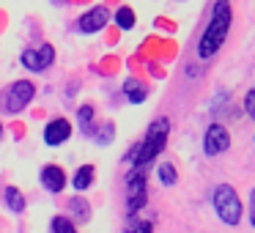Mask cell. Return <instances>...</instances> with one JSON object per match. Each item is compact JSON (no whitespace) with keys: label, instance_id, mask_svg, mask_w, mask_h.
<instances>
[{"label":"cell","instance_id":"6da1fadb","mask_svg":"<svg viewBox=\"0 0 255 233\" xmlns=\"http://www.w3.org/2000/svg\"><path fill=\"white\" fill-rule=\"evenodd\" d=\"M231 30V6L228 0H217L214 6V14H211L209 25H206L203 36L198 41V58L200 61H209L220 52V47L225 44V36Z\"/></svg>","mask_w":255,"mask_h":233},{"label":"cell","instance_id":"7a4b0ae2","mask_svg":"<svg viewBox=\"0 0 255 233\" xmlns=\"http://www.w3.org/2000/svg\"><path fill=\"white\" fill-rule=\"evenodd\" d=\"M167 132H170V121H167V118H156V121L148 126V132H145L143 143H137L132 151H129L127 159L132 162V167L145 170V167L162 154V148H165V143H167Z\"/></svg>","mask_w":255,"mask_h":233},{"label":"cell","instance_id":"3957f363","mask_svg":"<svg viewBox=\"0 0 255 233\" xmlns=\"http://www.w3.org/2000/svg\"><path fill=\"white\" fill-rule=\"evenodd\" d=\"M211 203H214V211H217V217H220V222H225L228 228H236L239 222H242L244 203L231 184H217L214 192H211Z\"/></svg>","mask_w":255,"mask_h":233},{"label":"cell","instance_id":"277c9868","mask_svg":"<svg viewBox=\"0 0 255 233\" xmlns=\"http://www.w3.org/2000/svg\"><path fill=\"white\" fill-rule=\"evenodd\" d=\"M36 96V85L33 80H17V83H11L6 91H3V96H0V107L6 113H19L25 110V107L33 102Z\"/></svg>","mask_w":255,"mask_h":233},{"label":"cell","instance_id":"5b68a950","mask_svg":"<svg viewBox=\"0 0 255 233\" xmlns=\"http://www.w3.org/2000/svg\"><path fill=\"white\" fill-rule=\"evenodd\" d=\"M231 148V134L222 123H211L203 134V154L206 156H220Z\"/></svg>","mask_w":255,"mask_h":233},{"label":"cell","instance_id":"8992f818","mask_svg":"<svg viewBox=\"0 0 255 233\" xmlns=\"http://www.w3.org/2000/svg\"><path fill=\"white\" fill-rule=\"evenodd\" d=\"M55 63V50L52 44H41L39 50H25L22 52V66L30 72H44Z\"/></svg>","mask_w":255,"mask_h":233},{"label":"cell","instance_id":"52a82bcc","mask_svg":"<svg viewBox=\"0 0 255 233\" xmlns=\"http://www.w3.org/2000/svg\"><path fill=\"white\" fill-rule=\"evenodd\" d=\"M107 19H110V11L105 6H94L85 14H80L77 28H80V33H96V30H102L107 25Z\"/></svg>","mask_w":255,"mask_h":233},{"label":"cell","instance_id":"ba28073f","mask_svg":"<svg viewBox=\"0 0 255 233\" xmlns=\"http://www.w3.org/2000/svg\"><path fill=\"white\" fill-rule=\"evenodd\" d=\"M69 137H72V123H69L66 118H52V121L44 126V143L50 145V148L63 145Z\"/></svg>","mask_w":255,"mask_h":233},{"label":"cell","instance_id":"9c48e42d","mask_svg":"<svg viewBox=\"0 0 255 233\" xmlns=\"http://www.w3.org/2000/svg\"><path fill=\"white\" fill-rule=\"evenodd\" d=\"M39 181L50 195H61L63 187H66V173H63L58 165H44L41 173H39Z\"/></svg>","mask_w":255,"mask_h":233},{"label":"cell","instance_id":"30bf717a","mask_svg":"<svg viewBox=\"0 0 255 233\" xmlns=\"http://www.w3.org/2000/svg\"><path fill=\"white\" fill-rule=\"evenodd\" d=\"M94 178H96V167L94 165H83V167H77V173H74L72 187L77 189V192H85V189H91Z\"/></svg>","mask_w":255,"mask_h":233},{"label":"cell","instance_id":"8fae6325","mask_svg":"<svg viewBox=\"0 0 255 233\" xmlns=\"http://www.w3.org/2000/svg\"><path fill=\"white\" fill-rule=\"evenodd\" d=\"M124 94H127V99L132 102V105H143L145 96H148V88H145L140 80H132V77H129L127 83H124Z\"/></svg>","mask_w":255,"mask_h":233},{"label":"cell","instance_id":"7c38bea8","mask_svg":"<svg viewBox=\"0 0 255 233\" xmlns=\"http://www.w3.org/2000/svg\"><path fill=\"white\" fill-rule=\"evenodd\" d=\"M140 192H145V170L132 167V170L127 173V198L140 195Z\"/></svg>","mask_w":255,"mask_h":233},{"label":"cell","instance_id":"4fadbf2b","mask_svg":"<svg viewBox=\"0 0 255 233\" xmlns=\"http://www.w3.org/2000/svg\"><path fill=\"white\" fill-rule=\"evenodd\" d=\"M3 200H6V206H8V211H11V214H22V211H25V195L19 192L17 187H6Z\"/></svg>","mask_w":255,"mask_h":233},{"label":"cell","instance_id":"5bb4252c","mask_svg":"<svg viewBox=\"0 0 255 233\" xmlns=\"http://www.w3.org/2000/svg\"><path fill=\"white\" fill-rule=\"evenodd\" d=\"M156 176H159L162 187H176V181H178V173H176V167H173L170 162H162V165L156 167Z\"/></svg>","mask_w":255,"mask_h":233},{"label":"cell","instance_id":"9a60e30c","mask_svg":"<svg viewBox=\"0 0 255 233\" xmlns=\"http://www.w3.org/2000/svg\"><path fill=\"white\" fill-rule=\"evenodd\" d=\"M113 137H116V126H113L110 121H105V123H99V126H96V132H94L96 145H110Z\"/></svg>","mask_w":255,"mask_h":233},{"label":"cell","instance_id":"2e32d148","mask_svg":"<svg viewBox=\"0 0 255 233\" xmlns=\"http://www.w3.org/2000/svg\"><path fill=\"white\" fill-rule=\"evenodd\" d=\"M69 209H72V214L77 217V220H83V222L91 220V203L85 198H72L69 200Z\"/></svg>","mask_w":255,"mask_h":233},{"label":"cell","instance_id":"e0dca14e","mask_svg":"<svg viewBox=\"0 0 255 233\" xmlns=\"http://www.w3.org/2000/svg\"><path fill=\"white\" fill-rule=\"evenodd\" d=\"M50 233H77V228H74V222L69 217L58 214L50 220Z\"/></svg>","mask_w":255,"mask_h":233},{"label":"cell","instance_id":"ac0fdd59","mask_svg":"<svg viewBox=\"0 0 255 233\" xmlns=\"http://www.w3.org/2000/svg\"><path fill=\"white\" fill-rule=\"evenodd\" d=\"M116 25L121 30H132L134 28V11H132V8H129V6L118 8V11H116Z\"/></svg>","mask_w":255,"mask_h":233},{"label":"cell","instance_id":"d6986e66","mask_svg":"<svg viewBox=\"0 0 255 233\" xmlns=\"http://www.w3.org/2000/svg\"><path fill=\"white\" fill-rule=\"evenodd\" d=\"M94 116H96V113H94V107H91V105H83V107L77 110V123H80V129H83L85 134L91 132V123H94Z\"/></svg>","mask_w":255,"mask_h":233},{"label":"cell","instance_id":"ffe728a7","mask_svg":"<svg viewBox=\"0 0 255 233\" xmlns=\"http://www.w3.org/2000/svg\"><path fill=\"white\" fill-rule=\"evenodd\" d=\"M145 203H148V192H140V195H132V198H127V214L134 217Z\"/></svg>","mask_w":255,"mask_h":233},{"label":"cell","instance_id":"44dd1931","mask_svg":"<svg viewBox=\"0 0 255 233\" xmlns=\"http://www.w3.org/2000/svg\"><path fill=\"white\" fill-rule=\"evenodd\" d=\"M244 113L255 121V85L247 91V96H244Z\"/></svg>","mask_w":255,"mask_h":233},{"label":"cell","instance_id":"7402d4cb","mask_svg":"<svg viewBox=\"0 0 255 233\" xmlns=\"http://www.w3.org/2000/svg\"><path fill=\"white\" fill-rule=\"evenodd\" d=\"M151 231H154V225H151V222H145V220H140L129 233H151Z\"/></svg>","mask_w":255,"mask_h":233},{"label":"cell","instance_id":"603a6c76","mask_svg":"<svg viewBox=\"0 0 255 233\" xmlns=\"http://www.w3.org/2000/svg\"><path fill=\"white\" fill-rule=\"evenodd\" d=\"M250 206H253V209H250V211H255V187L250 189Z\"/></svg>","mask_w":255,"mask_h":233},{"label":"cell","instance_id":"cb8c5ba5","mask_svg":"<svg viewBox=\"0 0 255 233\" xmlns=\"http://www.w3.org/2000/svg\"><path fill=\"white\" fill-rule=\"evenodd\" d=\"M250 222H253V228H255V211H250Z\"/></svg>","mask_w":255,"mask_h":233},{"label":"cell","instance_id":"d4e9b609","mask_svg":"<svg viewBox=\"0 0 255 233\" xmlns=\"http://www.w3.org/2000/svg\"><path fill=\"white\" fill-rule=\"evenodd\" d=\"M0 140H3V123H0Z\"/></svg>","mask_w":255,"mask_h":233}]
</instances>
